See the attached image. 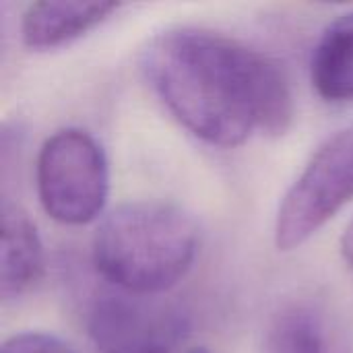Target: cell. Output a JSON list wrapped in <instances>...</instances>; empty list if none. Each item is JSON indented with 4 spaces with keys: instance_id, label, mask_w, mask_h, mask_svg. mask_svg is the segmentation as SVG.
I'll use <instances>...</instances> for the list:
<instances>
[{
    "instance_id": "6da1fadb",
    "label": "cell",
    "mask_w": 353,
    "mask_h": 353,
    "mask_svg": "<svg viewBox=\"0 0 353 353\" xmlns=\"http://www.w3.org/2000/svg\"><path fill=\"white\" fill-rule=\"evenodd\" d=\"M141 68L170 114L215 147H240L254 132L279 137L296 116L283 68L223 33L165 29L145 46Z\"/></svg>"
},
{
    "instance_id": "7a4b0ae2",
    "label": "cell",
    "mask_w": 353,
    "mask_h": 353,
    "mask_svg": "<svg viewBox=\"0 0 353 353\" xmlns=\"http://www.w3.org/2000/svg\"><path fill=\"white\" fill-rule=\"evenodd\" d=\"M199 230L188 213L161 201L124 203L110 211L93 236V265L116 290L161 296L192 269Z\"/></svg>"
},
{
    "instance_id": "3957f363",
    "label": "cell",
    "mask_w": 353,
    "mask_h": 353,
    "mask_svg": "<svg viewBox=\"0 0 353 353\" xmlns=\"http://www.w3.org/2000/svg\"><path fill=\"white\" fill-rule=\"evenodd\" d=\"M43 211L62 225L95 221L108 203L110 165L103 147L81 128H62L46 139L35 163Z\"/></svg>"
},
{
    "instance_id": "277c9868",
    "label": "cell",
    "mask_w": 353,
    "mask_h": 353,
    "mask_svg": "<svg viewBox=\"0 0 353 353\" xmlns=\"http://www.w3.org/2000/svg\"><path fill=\"white\" fill-rule=\"evenodd\" d=\"M353 201V124L327 139L277 209L273 238L281 252L304 246Z\"/></svg>"
},
{
    "instance_id": "5b68a950",
    "label": "cell",
    "mask_w": 353,
    "mask_h": 353,
    "mask_svg": "<svg viewBox=\"0 0 353 353\" xmlns=\"http://www.w3.org/2000/svg\"><path fill=\"white\" fill-rule=\"evenodd\" d=\"M97 353H176L190 335L188 314L161 296L110 292L87 314Z\"/></svg>"
},
{
    "instance_id": "8992f818",
    "label": "cell",
    "mask_w": 353,
    "mask_h": 353,
    "mask_svg": "<svg viewBox=\"0 0 353 353\" xmlns=\"http://www.w3.org/2000/svg\"><path fill=\"white\" fill-rule=\"evenodd\" d=\"M120 8L118 2L41 0L27 6L21 19V39L29 50L66 46L103 23Z\"/></svg>"
},
{
    "instance_id": "52a82bcc",
    "label": "cell",
    "mask_w": 353,
    "mask_h": 353,
    "mask_svg": "<svg viewBox=\"0 0 353 353\" xmlns=\"http://www.w3.org/2000/svg\"><path fill=\"white\" fill-rule=\"evenodd\" d=\"M46 256L35 223L10 203L2 205L0 240V296L2 302L23 298L43 275Z\"/></svg>"
},
{
    "instance_id": "ba28073f",
    "label": "cell",
    "mask_w": 353,
    "mask_h": 353,
    "mask_svg": "<svg viewBox=\"0 0 353 353\" xmlns=\"http://www.w3.org/2000/svg\"><path fill=\"white\" fill-rule=\"evenodd\" d=\"M314 91L331 103L353 101V10L327 25L310 60Z\"/></svg>"
},
{
    "instance_id": "9c48e42d",
    "label": "cell",
    "mask_w": 353,
    "mask_h": 353,
    "mask_svg": "<svg viewBox=\"0 0 353 353\" xmlns=\"http://www.w3.org/2000/svg\"><path fill=\"white\" fill-rule=\"evenodd\" d=\"M271 353H327V347L316 323L298 312L285 316L275 329Z\"/></svg>"
},
{
    "instance_id": "30bf717a",
    "label": "cell",
    "mask_w": 353,
    "mask_h": 353,
    "mask_svg": "<svg viewBox=\"0 0 353 353\" xmlns=\"http://www.w3.org/2000/svg\"><path fill=\"white\" fill-rule=\"evenodd\" d=\"M0 353H74L68 343L62 339L50 335V333H39V331H25L8 337L2 343Z\"/></svg>"
},
{
    "instance_id": "8fae6325",
    "label": "cell",
    "mask_w": 353,
    "mask_h": 353,
    "mask_svg": "<svg viewBox=\"0 0 353 353\" xmlns=\"http://www.w3.org/2000/svg\"><path fill=\"white\" fill-rule=\"evenodd\" d=\"M339 250H341V256L345 261L347 267L353 269V219L347 223L345 232L341 234V240H339Z\"/></svg>"
},
{
    "instance_id": "7c38bea8",
    "label": "cell",
    "mask_w": 353,
    "mask_h": 353,
    "mask_svg": "<svg viewBox=\"0 0 353 353\" xmlns=\"http://www.w3.org/2000/svg\"><path fill=\"white\" fill-rule=\"evenodd\" d=\"M176 353H211L207 347H203V345H199V347H188V350H184V352H176Z\"/></svg>"
}]
</instances>
